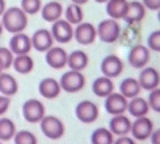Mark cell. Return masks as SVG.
<instances>
[{
	"mask_svg": "<svg viewBox=\"0 0 160 144\" xmlns=\"http://www.w3.org/2000/svg\"><path fill=\"white\" fill-rule=\"evenodd\" d=\"M3 31H5V29H3V26H2V21H0V35H2Z\"/></svg>",
	"mask_w": 160,
	"mask_h": 144,
	"instance_id": "cell-43",
	"label": "cell"
},
{
	"mask_svg": "<svg viewBox=\"0 0 160 144\" xmlns=\"http://www.w3.org/2000/svg\"><path fill=\"white\" fill-rule=\"evenodd\" d=\"M19 90L18 80L11 74H8L7 71H3L0 74V95H5V96H15Z\"/></svg>",
	"mask_w": 160,
	"mask_h": 144,
	"instance_id": "cell-23",
	"label": "cell"
},
{
	"mask_svg": "<svg viewBox=\"0 0 160 144\" xmlns=\"http://www.w3.org/2000/svg\"><path fill=\"white\" fill-rule=\"evenodd\" d=\"M68 56L69 53L61 45H53L48 51H45V62L51 69L59 71L68 66Z\"/></svg>",
	"mask_w": 160,
	"mask_h": 144,
	"instance_id": "cell-10",
	"label": "cell"
},
{
	"mask_svg": "<svg viewBox=\"0 0 160 144\" xmlns=\"http://www.w3.org/2000/svg\"><path fill=\"white\" fill-rule=\"evenodd\" d=\"M144 16H146V7L142 5V2H138V0L128 2V10L123 18L127 24H139L144 19Z\"/></svg>",
	"mask_w": 160,
	"mask_h": 144,
	"instance_id": "cell-19",
	"label": "cell"
},
{
	"mask_svg": "<svg viewBox=\"0 0 160 144\" xmlns=\"http://www.w3.org/2000/svg\"><path fill=\"white\" fill-rule=\"evenodd\" d=\"M114 144H136V139L131 138L128 135L125 136H117V139H114Z\"/></svg>",
	"mask_w": 160,
	"mask_h": 144,
	"instance_id": "cell-38",
	"label": "cell"
},
{
	"mask_svg": "<svg viewBox=\"0 0 160 144\" xmlns=\"http://www.w3.org/2000/svg\"><path fill=\"white\" fill-rule=\"evenodd\" d=\"M62 16H64L66 21L71 22L72 26H77V24H80V22L83 21V10H82V7H80V5L71 3V5L66 7Z\"/></svg>",
	"mask_w": 160,
	"mask_h": 144,
	"instance_id": "cell-30",
	"label": "cell"
},
{
	"mask_svg": "<svg viewBox=\"0 0 160 144\" xmlns=\"http://www.w3.org/2000/svg\"><path fill=\"white\" fill-rule=\"evenodd\" d=\"M109 130L112 132L114 136H125L130 133L131 130V120L130 117L125 114L112 115V119L109 120Z\"/></svg>",
	"mask_w": 160,
	"mask_h": 144,
	"instance_id": "cell-18",
	"label": "cell"
},
{
	"mask_svg": "<svg viewBox=\"0 0 160 144\" xmlns=\"http://www.w3.org/2000/svg\"><path fill=\"white\" fill-rule=\"evenodd\" d=\"M10 106H11V98L5 96V95H0V117H3L7 114Z\"/></svg>",
	"mask_w": 160,
	"mask_h": 144,
	"instance_id": "cell-36",
	"label": "cell"
},
{
	"mask_svg": "<svg viewBox=\"0 0 160 144\" xmlns=\"http://www.w3.org/2000/svg\"><path fill=\"white\" fill-rule=\"evenodd\" d=\"M95 2H96V3H104V5H106V3L109 2V0H95Z\"/></svg>",
	"mask_w": 160,
	"mask_h": 144,
	"instance_id": "cell-42",
	"label": "cell"
},
{
	"mask_svg": "<svg viewBox=\"0 0 160 144\" xmlns=\"http://www.w3.org/2000/svg\"><path fill=\"white\" fill-rule=\"evenodd\" d=\"M16 125L8 117H0V141H11L16 135Z\"/></svg>",
	"mask_w": 160,
	"mask_h": 144,
	"instance_id": "cell-28",
	"label": "cell"
},
{
	"mask_svg": "<svg viewBox=\"0 0 160 144\" xmlns=\"http://www.w3.org/2000/svg\"><path fill=\"white\" fill-rule=\"evenodd\" d=\"M5 10H7V2L5 0H0V16L5 13Z\"/></svg>",
	"mask_w": 160,
	"mask_h": 144,
	"instance_id": "cell-40",
	"label": "cell"
},
{
	"mask_svg": "<svg viewBox=\"0 0 160 144\" xmlns=\"http://www.w3.org/2000/svg\"><path fill=\"white\" fill-rule=\"evenodd\" d=\"M104 107H106V112L111 114V115H118V114H125L127 112V107H128V99L120 93H112L109 96L104 98Z\"/></svg>",
	"mask_w": 160,
	"mask_h": 144,
	"instance_id": "cell-12",
	"label": "cell"
},
{
	"mask_svg": "<svg viewBox=\"0 0 160 144\" xmlns=\"http://www.w3.org/2000/svg\"><path fill=\"white\" fill-rule=\"evenodd\" d=\"M0 144H3V141H0Z\"/></svg>",
	"mask_w": 160,
	"mask_h": 144,
	"instance_id": "cell-46",
	"label": "cell"
},
{
	"mask_svg": "<svg viewBox=\"0 0 160 144\" xmlns=\"http://www.w3.org/2000/svg\"><path fill=\"white\" fill-rule=\"evenodd\" d=\"M101 72L102 75L109 77V78H115L123 72V61L117 55L104 56V59L101 61Z\"/></svg>",
	"mask_w": 160,
	"mask_h": 144,
	"instance_id": "cell-15",
	"label": "cell"
},
{
	"mask_svg": "<svg viewBox=\"0 0 160 144\" xmlns=\"http://www.w3.org/2000/svg\"><path fill=\"white\" fill-rule=\"evenodd\" d=\"M15 144H38L37 136L29 132V130H21V132H16L15 135Z\"/></svg>",
	"mask_w": 160,
	"mask_h": 144,
	"instance_id": "cell-32",
	"label": "cell"
},
{
	"mask_svg": "<svg viewBox=\"0 0 160 144\" xmlns=\"http://www.w3.org/2000/svg\"><path fill=\"white\" fill-rule=\"evenodd\" d=\"M148 102H149V107H151L154 112L160 114V87L155 88V90H152V91H149Z\"/></svg>",
	"mask_w": 160,
	"mask_h": 144,
	"instance_id": "cell-34",
	"label": "cell"
},
{
	"mask_svg": "<svg viewBox=\"0 0 160 144\" xmlns=\"http://www.w3.org/2000/svg\"><path fill=\"white\" fill-rule=\"evenodd\" d=\"M61 91L62 90H61L59 80H56L53 77H45L38 83V93L45 99H56L61 95Z\"/></svg>",
	"mask_w": 160,
	"mask_h": 144,
	"instance_id": "cell-17",
	"label": "cell"
},
{
	"mask_svg": "<svg viewBox=\"0 0 160 144\" xmlns=\"http://www.w3.org/2000/svg\"><path fill=\"white\" fill-rule=\"evenodd\" d=\"M8 48L11 50L13 55H29V51L32 50V42L31 37L26 32H18L11 34V38L8 42Z\"/></svg>",
	"mask_w": 160,
	"mask_h": 144,
	"instance_id": "cell-13",
	"label": "cell"
},
{
	"mask_svg": "<svg viewBox=\"0 0 160 144\" xmlns=\"http://www.w3.org/2000/svg\"><path fill=\"white\" fill-rule=\"evenodd\" d=\"M142 5L146 7V10L158 11L160 10V0H142Z\"/></svg>",
	"mask_w": 160,
	"mask_h": 144,
	"instance_id": "cell-37",
	"label": "cell"
},
{
	"mask_svg": "<svg viewBox=\"0 0 160 144\" xmlns=\"http://www.w3.org/2000/svg\"><path fill=\"white\" fill-rule=\"evenodd\" d=\"M120 93H122L127 99L131 98H136L141 93V85L138 82V78H133V77H127L122 80L120 83Z\"/></svg>",
	"mask_w": 160,
	"mask_h": 144,
	"instance_id": "cell-27",
	"label": "cell"
},
{
	"mask_svg": "<svg viewBox=\"0 0 160 144\" xmlns=\"http://www.w3.org/2000/svg\"><path fill=\"white\" fill-rule=\"evenodd\" d=\"M151 111L149 107V102L148 99H144L141 96H136V98H131L128 99V107H127V112L133 117V119H138V117H144L148 115Z\"/></svg>",
	"mask_w": 160,
	"mask_h": 144,
	"instance_id": "cell-20",
	"label": "cell"
},
{
	"mask_svg": "<svg viewBox=\"0 0 160 144\" xmlns=\"http://www.w3.org/2000/svg\"><path fill=\"white\" fill-rule=\"evenodd\" d=\"M88 62H90L88 55L85 53L83 50H74L72 53H69V56H68V67L71 71L82 72L83 69H87Z\"/></svg>",
	"mask_w": 160,
	"mask_h": 144,
	"instance_id": "cell-24",
	"label": "cell"
},
{
	"mask_svg": "<svg viewBox=\"0 0 160 144\" xmlns=\"http://www.w3.org/2000/svg\"><path fill=\"white\" fill-rule=\"evenodd\" d=\"M13 59H15V55L11 53V50L8 47H0V64L3 66V69H10L13 66Z\"/></svg>",
	"mask_w": 160,
	"mask_h": 144,
	"instance_id": "cell-33",
	"label": "cell"
},
{
	"mask_svg": "<svg viewBox=\"0 0 160 144\" xmlns=\"http://www.w3.org/2000/svg\"><path fill=\"white\" fill-rule=\"evenodd\" d=\"M96 34H98V38L102 43H115L117 40H120L122 27H120L117 19L108 18V19H104L98 24Z\"/></svg>",
	"mask_w": 160,
	"mask_h": 144,
	"instance_id": "cell-2",
	"label": "cell"
},
{
	"mask_svg": "<svg viewBox=\"0 0 160 144\" xmlns=\"http://www.w3.org/2000/svg\"><path fill=\"white\" fill-rule=\"evenodd\" d=\"M42 0H21V10L26 13L28 16H32V15H37V13L42 10Z\"/></svg>",
	"mask_w": 160,
	"mask_h": 144,
	"instance_id": "cell-31",
	"label": "cell"
},
{
	"mask_svg": "<svg viewBox=\"0 0 160 144\" xmlns=\"http://www.w3.org/2000/svg\"><path fill=\"white\" fill-rule=\"evenodd\" d=\"M149 139H151V144H160V128L154 130Z\"/></svg>",
	"mask_w": 160,
	"mask_h": 144,
	"instance_id": "cell-39",
	"label": "cell"
},
{
	"mask_svg": "<svg viewBox=\"0 0 160 144\" xmlns=\"http://www.w3.org/2000/svg\"><path fill=\"white\" fill-rule=\"evenodd\" d=\"M75 117L82 123H93L99 117V107L93 101L83 99L75 106Z\"/></svg>",
	"mask_w": 160,
	"mask_h": 144,
	"instance_id": "cell-9",
	"label": "cell"
},
{
	"mask_svg": "<svg viewBox=\"0 0 160 144\" xmlns=\"http://www.w3.org/2000/svg\"><path fill=\"white\" fill-rule=\"evenodd\" d=\"M128 10V0H109L106 3V13L112 19H123Z\"/></svg>",
	"mask_w": 160,
	"mask_h": 144,
	"instance_id": "cell-25",
	"label": "cell"
},
{
	"mask_svg": "<svg viewBox=\"0 0 160 144\" xmlns=\"http://www.w3.org/2000/svg\"><path fill=\"white\" fill-rule=\"evenodd\" d=\"M50 32L56 43H69L71 40H74V26L68 22L64 18L51 22Z\"/></svg>",
	"mask_w": 160,
	"mask_h": 144,
	"instance_id": "cell-7",
	"label": "cell"
},
{
	"mask_svg": "<svg viewBox=\"0 0 160 144\" xmlns=\"http://www.w3.org/2000/svg\"><path fill=\"white\" fill-rule=\"evenodd\" d=\"M152 132H154V123H152V120L149 119L148 115L138 117V119L131 120V130H130V133H131V138H135L136 141H146V139H149L151 135H152Z\"/></svg>",
	"mask_w": 160,
	"mask_h": 144,
	"instance_id": "cell-8",
	"label": "cell"
},
{
	"mask_svg": "<svg viewBox=\"0 0 160 144\" xmlns=\"http://www.w3.org/2000/svg\"><path fill=\"white\" fill-rule=\"evenodd\" d=\"M34 59L29 55H16L15 59H13V69H15L18 74L21 75H28L34 71Z\"/></svg>",
	"mask_w": 160,
	"mask_h": 144,
	"instance_id": "cell-26",
	"label": "cell"
},
{
	"mask_svg": "<svg viewBox=\"0 0 160 144\" xmlns=\"http://www.w3.org/2000/svg\"><path fill=\"white\" fill-rule=\"evenodd\" d=\"M127 59H128V64L133 69H142V67L148 66L149 61H151V50L142 43H136L130 48Z\"/></svg>",
	"mask_w": 160,
	"mask_h": 144,
	"instance_id": "cell-5",
	"label": "cell"
},
{
	"mask_svg": "<svg viewBox=\"0 0 160 144\" xmlns=\"http://www.w3.org/2000/svg\"><path fill=\"white\" fill-rule=\"evenodd\" d=\"M40 130H42V133L48 139H53V141L61 139L66 133V127H64L62 120L58 119L56 115H45L40 120Z\"/></svg>",
	"mask_w": 160,
	"mask_h": 144,
	"instance_id": "cell-3",
	"label": "cell"
},
{
	"mask_svg": "<svg viewBox=\"0 0 160 144\" xmlns=\"http://www.w3.org/2000/svg\"><path fill=\"white\" fill-rule=\"evenodd\" d=\"M85 83H87L85 75L78 71H71V69L64 72L59 78L61 90L66 91V93H78L80 90H83Z\"/></svg>",
	"mask_w": 160,
	"mask_h": 144,
	"instance_id": "cell-4",
	"label": "cell"
},
{
	"mask_svg": "<svg viewBox=\"0 0 160 144\" xmlns=\"http://www.w3.org/2000/svg\"><path fill=\"white\" fill-rule=\"evenodd\" d=\"M114 88H115V85L112 82V78L106 77V75H101V77L95 78V82H93V85H91L93 93H95L98 98L109 96L112 91H114Z\"/></svg>",
	"mask_w": 160,
	"mask_h": 144,
	"instance_id": "cell-22",
	"label": "cell"
},
{
	"mask_svg": "<svg viewBox=\"0 0 160 144\" xmlns=\"http://www.w3.org/2000/svg\"><path fill=\"white\" fill-rule=\"evenodd\" d=\"M114 139H115V136L112 135V132L109 128H104V127L96 128L90 136L91 144H114Z\"/></svg>",
	"mask_w": 160,
	"mask_h": 144,
	"instance_id": "cell-29",
	"label": "cell"
},
{
	"mask_svg": "<svg viewBox=\"0 0 160 144\" xmlns=\"http://www.w3.org/2000/svg\"><path fill=\"white\" fill-rule=\"evenodd\" d=\"M138 82L141 85V90L146 91H152L155 88L160 87V72L155 67H149L146 66L141 69L139 77H138Z\"/></svg>",
	"mask_w": 160,
	"mask_h": 144,
	"instance_id": "cell-14",
	"label": "cell"
},
{
	"mask_svg": "<svg viewBox=\"0 0 160 144\" xmlns=\"http://www.w3.org/2000/svg\"><path fill=\"white\" fill-rule=\"evenodd\" d=\"M45 115H47V112H45V106H43L42 101L31 98L22 104V117H24L26 122L40 123V120H42Z\"/></svg>",
	"mask_w": 160,
	"mask_h": 144,
	"instance_id": "cell-6",
	"label": "cell"
},
{
	"mask_svg": "<svg viewBox=\"0 0 160 144\" xmlns=\"http://www.w3.org/2000/svg\"><path fill=\"white\" fill-rule=\"evenodd\" d=\"M71 2H72V3H75V5H80V7H82V5L88 3L90 0H71Z\"/></svg>",
	"mask_w": 160,
	"mask_h": 144,
	"instance_id": "cell-41",
	"label": "cell"
},
{
	"mask_svg": "<svg viewBox=\"0 0 160 144\" xmlns=\"http://www.w3.org/2000/svg\"><path fill=\"white\" fill-rule=\"evenodd\" d=\"M2 26L3 29L10 34H18V32H24L28 29L29 24V18L28 15L21 10V7H10L5 10V13L2 16Z\"/></svg>",
	"mask_w": 160,
	"mask_h": 144,
	"instance_id": "cell-1",
	"label": "cell"
},
{
	"mask_svg": "<svg viewBox=\"0 0 160 144\" xmlns=\"http://www.w3.org/2000/svg\"><path fill=\"white\" fill-rule=\"evenodd\" d=\"M40 15H42L43 21L47 22H55L58 19L62 18L64 15V8L59 2H48L45 5H42V10H40Z\"/></svg>",
	"mask_w": 160,
	"mask_h": 144,
	"instance_id": "cell-21",
	"label": "cell"
},
{
	"mask_svg": "<svg viewBox=\"0 0 160 144\" xmlns=\"http://www.w3.org/2000/svg\"><path fill=\"white\" fill-rule=\"evenodd\" d=\"M96 38H98L96 27L91 22L82 21L74 27V40L80 45H93Z\"/></svg>",
	"mask_w": 160,
	"mask_h": 144,
	"instance_id": "cell-11",
	"label": "cell"
},
{
	"mask_svg": "<svg viewBox=\"0 0 160 144\" xmlns=\"http://www.w3.org/2000/svg\"><path fill=\"white\" fill-rule=\"evenodd\" d=\"M148 47L151 51H157L160 53V31H152L148 37Z\"/></svg>",
	"mask_w": 160,
	"mask_h": 144,
	"instance_id": "cell-35",
	"label": "cell"
},
{
	"mask_svg": "<svg viewBox=\"0 0 160 144\" xmlns=\"http://www.w3.org/2000/svg\"><path fill=\"white\" fill-rule=\"evenodd\" d=\"M3 71H5V69H3V66H2V64H0V74H2Z\"/></svg>",
	"mask_w": 160,
	"mask_h": 144,
	"instance_id": "cell-45",
	"label": "cell"
},
{
	"mask_svg": "<svg viewBox=\"0 0 160 144\" xmlns=\"http://www.w3.org/2000/svg\"><path fill=\"white\" fill-rule=\"evenodd\" d=\"M31 42H32V48L40 51V53H45V51H48L55 45V40H53L50 29H37L34 32V35L31 37Z\"/></svg>",
	"mask_w": 160,
	"mask_h": 144,
	"instance_id": "cell-16",
	"label": "cell"
},
{
	"mask_svg": "<svg viewBox=\"0 0 160 144\" xmlns=\"http://www.w3.org/2000/svg\"><path fill=\"white\" fill-rule=\"evenodd\" d=\"M157 19H158V22H160V10L157 11Z\"/></svg>",
	"mask_w": 160,
	"mask_h": 144,
	"instance_id": "cell-44",
	"label": "cell"
}]
</instances>
